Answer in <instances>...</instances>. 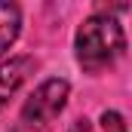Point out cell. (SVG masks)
<instances>
[{
  "instance_id": "6da1fadb",
  "label": "cell",
  "mask_w": 132,
  "mask_h": 132,
  "mask_svg": "<svg viewBox=\"0 0 132 132\" xmlns=\"http://www.w3.org/2000/svg\"><path fill=\"white\" fill-rule=\"evenodd\" d=\"M74 49H77V62H80L83 71L98 74L123 55V49H126L123 25L108 12H95L77 28Z\"/></svg>"
},
{
  "instance_id": "7a4b0ae2",
  "label": "cell",
  "mask_w": 132,
  "mask_h": 132,
  "mask_svg": "<svg viewBox=\"0 0 132 132\" xmlns=\"http://www.w3.org/2000/svg\"><path fill=\"white\" fill-rule=\"evenodd\" d=\"M68 95H71L68 80L52 77V80L40 83V86L34 89V95L25 101V108H22V123H25L28 129H40V126L52 123V120L65 111Z\"/></svg>"
},
{
  "instance_id": "3957f363",
  "label": "cell",
  "mask_w": 132,
  "mask_h": 132,
  "mask_svg": "<svg viewBox=\"0 0 132 132\" xmlns=\"http://www.w3.org/2000/svg\"><path fill=\"white\" fill-rule=\"evenodd\" d=\"M34 68L37 65H34L31 55H15V59H9V62L0 65V111L25 86V80H28V74H34Z\"/></svg>"
},
{
  "instance_id": "277c9868",
  "label": "cell",
  "mask_w": 132,
  "mask_h": 132,
  "mask_svg": "<svg viewBox=\"0 0 132 132\" xmlns=\"http://www.w3.org/2000/svg\"><path fill=\"white\" fill-rule=\"evenodd\" d=\"M19 31H22V12H19V6L0 0V59L9 52V46L15 43Z\"/></svg>"
},
{
  "instance_id": "5b68a950",
  "label": "cell",
  "mask_w": 132,
  "mask_h": 132,
  "mask_svg": "<svg viewBox=\"0 0 132 132\" xmlns=\"http://www.w3.org/2000/svg\"><path fill=\"white\" fill-rule=\"evenodd\" d=\"M101 129L104 132H126V123L117 111H104L101 114Z\"/></svg>"
}]
</instances>
